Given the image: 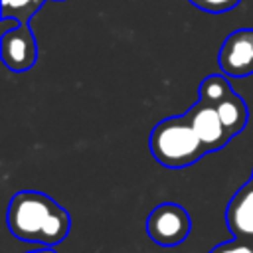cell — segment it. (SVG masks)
Returning <instances> with one entry per match:
<instances>
[{
	"label": "cell",
	"mask_w": 253,
	"mask_h": 253,
	"mask_svg": "<svg viewBox=\"0 0 253 253\" xmlns=\"http://www.w3.org/2000/svg\"><path fill=\"white\" fill-rule=\"evenodd\" d=\"M6 223L14 237L40 245H55L69 233L71 219L65 208L42 192L24 190L12 196Z\"/></svg>",
	"instance_id": "cell-1"
},
{
	"label": "cell",
	"mask_w": 253,
	"mask_h": 253,
	"mask_svg": "<svg viewBox=\"0 0 253 253\" xmlns=\"http://www.w3.org/2000/svg\"><path fill=\"white\" fill-rule=\"evenodd\" d=\"M148 146L154 160L164 168H186L208 152L206 144L184 115L170 117L154 125Z\"/></svg>",
	"instance_id": "cell-2"
},
{
	"label": "cell",
	"mask_w": 253,
	"mask_h": 253,
	"mask_svg": "<svg viewBox=\"0 0 253 253\" xmlns=\"http://www.w3.org/2000/svg\"><path fill=\"white\" fill-rule=\"evenodd\" d=\"M192 229V219L188 211L172 202L156 206L146 219L148 237L160 247H176L180 245Z\"/></svg>",
	"instance_id": "cell-3"
},
{
	"label": "cell",
	"mask_w": 253,
	"mask_h": 253,
	"mask_svg": "<svg viewBox=\"0 0 253 253\" xmlns=\"http://www.w3.org/2000/svg\"><path fill=\"white\" fill-rule=\"evenodd\" d=\"M217 63L223 75L247 77L253 73V28H241L231 32L217 55Z\"/></svg>",
	"instance_id": "cell-4"
},
{
	"label": "cell",
	"mask_w": 253,
	"mask_h": 253,
	"mask_svg": "<svg viewBox=\"0 0 253 253\" xmlns=\"http://www.w3.org/2000/svg\"><path fill=\"white\" fill-rule=\"evenodd\" d=\"M0 55L10 71L22 73L30 69L38 59V45L32 28L28 24H20L18 28L4 32L0 40Z\"/></svg>",
	"instance_id": "cell-5"
},
{
	"label": "cell",
	"mask_w": 253,
	"mask_h": 253,
	"mask_svg": "<svg viewBox=\"0 0 253 253\" xmlns=\"http://www.w3.org/2000/svg\"><path fill=\"white\" fill-rule=\"evenodd\" d=\"M184 117L188 119V123L192 125V128L196 130L200 140L206 144L208 152L219 150L231 138L229 132L225 130L221 119H219V113H217L215 105L198 101L188 113H184Z\"/></svg>",
	"instance_id": "cell-6"
},
{
	"label": "cell",
	"mask_w": 253,
	"mask_h": 253,
	"mask_svg": "<svg viewBox=\"0 0 253 253\" xmlns=\"http://www.w3.org/2000/svg\"><path fill=\"white\" fill-rule=\"evenodd\" d=\"M225 221L235 239L253 243V186L245 184L227 204Z\"/></svg>",
	"instance_id": "cell-7"
},
{
	"label": "cell",
	"mask_w": 253,
	"mask_h": 253,
	"mask_svg": "<svg viewBox=\"0 0 253 253\" xmlns=\"http://www.w3.org/2000/svg\"><path fill=\"white\" fill-rule=\"evenodd\" d=\"M215 109H217L219 119H221L225 130L229 132L231 138H233L235 134H239V132L245 128V125H247V115H249V113H247L245 101H243L237 93L227 95L221 103L215 105Z\"/></svg>",
	"instance_id": "cell-8"
},
{
	"label": "cell",
	"mask_w": 253,
	"mask_h": 253,
	"mask_svg": "<svg viewBox=\"0 0 253 253\" xmlns=\"http://www.w3.org/2000/svg\"><path fill=\"white\" fill-rule=\"evenodd\" d=\"M231 93H233L231 85L223 75H208L200 83V99L198 101H204V103H210V105H217Z\"/></svg>",
	"instance_id": "cell-9"
},
{
	"label": "cell",
	"mask_w": 253,
	"mask_h": 253,
	"mask_svg": "<svg viewBox=\"0 0 253 253\" xmlns=\"http://www.w3.org/2000/svg\"><path fill=\"white\" fill-rule=\"evenodd\" d=\"M40 4L42 0H2V16H10V12H14V16L26 24V20L40 8Z\"/></svg>",
	"instance_id": "cell-10"
},
{
	"label": "cell",
	"mask_w": 253,
	"mask_h": 253,
	"mask_svg": "<svg viewBox=\"0 0 253 253\" xmlns=\"http://www.w3.org/2000/svg\"><path fill=\"white\" fill-rule=\"evenodd\" d=\"M196 8L204 10V12H211V14H221V12H229L231 8H235L239 4V0H190Z\"/></svg>",
	"instance_id": "cell-11"
},
{
	"label": "cell",
	"mask_w": 253,
	"mask_h": 253,
	"mask_svg": "<svg viewBox=\"0 0 253 253\" xmlns=\"http://www.w3.org/2000/svg\"><path fill=\"white\" fill-rule=\"evenodd\" d=\"M210 253H253V243L249 241H243V239H231L227 243H221V245H215Z\"/></svg>",
	"instance_id": "cell-12"
},
{
	"label": "cell",
	"mask_w": 253,
	"mask_h": 253,
	"mask_svg": "<svg viewBox=\"0 0 253 253\" xmlns=\"http://www.w3.org/2000/svg\"><path fill=\"white\" fill-rule=\"evenodd\" d=\"M28 253H55L53 249H49V247H42V249H36V251H28Z\"/></svg>",
	"instance_id": "cell-13"
},
{
	"label": "cell",
	"mask_w": 253,
	"mask_h": 253,
	"mask_svg": "<svg viewBox=\"0 0 253 253\" xmlns=\"http://www.w3.org/2000/svg\"><path fill=\"white\" fill-rule=\"evenodd\" d=\"M249 184H251V186H253V174H251V180H249Z\"/></svg>",
	"instance_id": "cell-14"
}]
</instances>
